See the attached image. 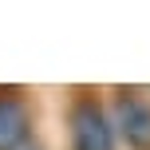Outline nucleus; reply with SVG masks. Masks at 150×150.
Listing matches in <instances>:
<instances>
[{
    "instance_id": "obj_1",
    "label": "nucleus",
    "mask_w": 150,
    "mask_h": 150,
    "mask_svg": "<svg viewBox=\"0 0 150 150\" xmlns=\"http://www.w3.org/2000/svg\"><path fill=\"white\" fill-rule=\"evenodd\" d=\"M63 138L67 150H119L107 99L91 87H75L63 99Z\"/></svg>"
},
{
    "instance_id": "obj_2",
    "label": "nucleus",
    "mask_w": 150,
    "mask_h": 150,
    "mask_svg": "<svg viewBox=\"0 0 150 150\" xmlns=\"http://www.w3.org/2000/svg\"><path fill=\"white\" fill-rule=\"evenodd\" d=\"M0 150H47L40 107L28 87H0Z\"/></svg>"
},
{
    "instance_id": "obj_3",
    "label": "nucleus",
    "mask_w": 150,
    "mask_h": 150,
    "mask_svg": "<svg viewBox=\"0 0 150 150\" xmlns=\"http://www.w3.org/2000/svg\"><path fill=\"white\" fill-rule=\"evenodd\" d=\"M119 150H150V95L138 87H115L107 99Z\"/></svg>"
}]
</instances>
